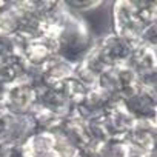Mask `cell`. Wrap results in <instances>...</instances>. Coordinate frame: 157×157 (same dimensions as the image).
Segmentation results:
<instances>
[{
  "mask_svg": "<svg viewBox=\"0 0 157 157\" xmlns=\"http://www.w3.org/2000/svg\"><path fill=\"white\" fill-rule=\"evenodd\" d=\"M94 40L96 37L85 20L68 10L57 39V56L78 65L93 48Z\"/></svg>",
  "mask_w": 157,
  "mask_h": 157,
  "instance_id": "1",
  "label": "cell"
},
{
  "mask_svg": "<svg viewBox=\"0 0 157 157\" xmlns=\"http://www.w3.org/2000/svg\"><path fill=\"white\" fill-rule=\"evenodd\" d=\"M5 109L17 116H28L37 105V88L19 80L8 86L5 93Z\"/></svg>",
  "mask_w": 157,
  "mask_h": 157,
  "instance_id": "2",
  "label": "cell"
},
{
  "mask_svg": "<svg viewBox=\"0 0 157 157\" xmlns=\"http://www.w3.org/2000/svg\"><path fill=\"white\" fill-rule=\"evenodd\" d=\"M97 43L109 66H119V65L128 63L131 51H132V45H129L126 40H123L113 31L103 36H99Z\"/></svg>",
  "mask_w": 157,
  "mask_h": 157,
  "instance_id": "3",
  "label": "cell"
},
{
  "mask_svg": "<svg viewBox=\"0 0 157 157\" xmlns=\"http://www.w3.org/2000/svg\"><path fill=\"white\" fill-rule=\"evenodd\" d=\"M103 116H105V120H106L109 139L111 137H126L129 134V131L132 129L134 123H136V119L125 108L122 99L116 100L109 106V109L106 113H103Z\"/></svg>",
  "mask_w": 157,
  "mask_h": 157,
  "instance_id": "4",
  "label": "cell"
},
{
  "mask_svg": "<svg viewBox=\"0 0 157 157\" xmlns=\"http://www.w3.org/2000/svg\"><path fill=\"white\" fill-rule=\"evenodd\" d=\"M56 54H57V42L46 37H37V39H31L25 45L20 56L23 57L28 66L42 68Z\"/></svg>",
  "mask_w": 157,
  "mask_h": 157,
  "instance_id": "5",
  "label": "cell"
},
{
  "mask_svg": "<svg viewBox=\"0 0 157 157\" xmlns=\"http://www.w3.org/2000/svg\"><path fill=\"white\" fill-rule=\"evenodd\" d=\"M125 139L129 143L131 152L152 154L157 148V126L143 122H136Z\"/></svg>",
  "mask_w": 157,
  "mask_h": 157,
  "instance_id": "6",
  "label": "cell"
},
{
  "mask_svg": "<svg viewBox=\"0 0 157 157\" xmlns=\"http://www.w3.org/2000/svg\"><path fill=\"white\" fill-rule=\"evenodd\" d=\"M26 10L22 2H6V6L0 11V39L13 37L20 31Z\"/></svg>",
  "mask_w": 157,
  "mask_h": 157,
  "instance_id": "7",
  "label": "cell"
},
{
  "mask_svg": "<svg viewBox=\"0 0 157 157\" xmlns=\"http://www.w3.org/2000/svg\"><path fill=\"white\" fill-rule=\"evenodd\" d=\"M74 69H75L74 63H71L56 54L40 68V72H42L45 85H57V83L66 80V78L72 77Z\"/></svg>",
  "mask_w": 157,
  "mask_h": 157,
  "instance_id": "8",
  "label": "cell"
},
{
  "mask_svg": "<svg viewBox=\"0 0 157 157\" xmlns=\"http://www.w3.org/2000/svg\"><path fill=\"white\" fill-rule=\"evenodd\" d=\"M54 143H56L54 132L36 131L22 143V151L25 157H49L52 155Z\"/></svg>",
  "mask_w": 157,
  "mask_h": 157,
  "instance_id": "9",
  "label": "cell"
},
{
  "mask_svg": "<svg viewBox=\"0 0 157 157\" xmlns=\"http://www.w3.org/2000/svg\"><path fill=\"white\" fill-rule=\"evenodd\" d=\"M139 77L157 69V51L149 49L140 43L132 46L129 60L126 63Z\"/></svg>",
  "mask_w": 157,
  "mask_h": 157,
  "instance_id": "10",
  "label": "cell"
},
{
  "mask_svg": "<svg viewBox=\"0 0 157 157\" xmlns=\"http://www.w3.org/2000/svg\"><path fill=\"white\" fill-rule=\"evenodd\" d=\"M29 117L36 126V131H49V132H54L60 122L63 120V117H60L59 114L46 109V108H42L39 105L34 106V109L29 113Z\"/></svg>",
  "mask_w": 157,
  "mask_h": 157,
  "instance_id": "11",
  "label": "cell"
},
{
  "mask_svg": "<svg viewBox=\"0 0 157 157\" xmlns=\"http://www.w3.org/2000/svg\"><path fill=\"white\" fill-rule=\"evenodd\" d=\"M131 148L125 137H111L100 145L102 157H129Z\"/></svg>",
  "mask_w": 157,
  "mask_h": 157,
  "instance_id": "12",
  "label": "cell"
},
{
  "mask_svg": "<svg viewBox=\"0 0 157 157\" xmlns=\"http://www.w3.org/2000/svg\"><path fill=\"white\" fill-rule=\"evenodd\" d=\"M57 86L62 91V94L66 97V100L74 106H77L82 102V99L85 97V94L88 91L80 82H77L74 77H69V78H66V80L57 83Z\"/></svg>",
  "mask_w": 157,
  "mask_h": 157,
  "instance_id": "13",
  "label": "cell"
},
{
  "mask_svg": "<svg viewBox=\"0 0 157 157\" xmlns=\"http://www.w3.org/2000/svg\"><path fill=\"white\" fill-rule=\"evenodd\" d=\"M72 77L75 78L77 82H80L86 90H93V88H97V78H99V74H96L93 69H90L86 65H83L82 62L75 65V69H74V74Z\"/></svg>",
  "mask_w": 157,
  "mask_h": 157,
  "instance_id": "14",
  "label": "cell"
},
{
  "mask_svg": "<svg viewBox=\"0 0 157 157\" xmlns=\"http://www.w3.org/2000/svg\"><path fill=\"white\" fill-rule=\"evenodd\" d=\"M54 136H56V143L52 151L54 157H80V148H77L68 139H65L57 132H54Z\"/></svg>",
  "mask_w": 157,
  "mask_h": 157,
  "instance_id": "15",
  "label": "cell"
},
{
  "mask_svg": "<svg viewBox=\"0 0 157 157\" xmlns=\"http://www.w3.org/2000/svg\"><path fill=\"white\" fill-rule=\"evenodd\" d=\"M132 3H134L137 19L142 20L145 25L157 20V0L155 2L145 0V2H132Z\"/></svg>",
  "mask_w": 157,
  "mask_h": 157,
  "instance_id": "16",
  "label": "cell"
},
{
  "mask_svg": "<svg viewBox=\"0 0 157 157\" xmlns=\"http://www.w3.org/2000/svg\"><path fill=\"white\" fill-rule=\"evenodd\" d=\"M139 43L146 46V48H149V49L157 51V20L145 25V28H143V31L140 34Z\"/></svg>",
  "mask_w": 157,
  "mask_h": 157,
  "instance_id": "17",
  "label": "cell"
},
{
  "mask_svg": "<svg viewBox=\"0 0 157 157\" xmlns=\"http://www.w3.org/2000/svg\"><path fill=\"white\" fill-rule=\"evenodd\" d=\"M63 3L71 13L77 16H80L83 13H94L97 8L103 5V2H94V0H90V2H63Z\"/></svg>",
  "mask_w": 157,
  "mask_h": 157,
  "instance_id": "18",
  "label": "cell"
},
{
  "mask_svg": "<svg viewBox=\"0 0 157 157\" xmlns=\"http://www.w3.org/2000/svg\"><path fill=\"white\" fill-rule=\"evenodd\" d=\"M139 86L145 93H148L149 96L157 99V69L139 77Z\"/></svg>",
  "mask_w": 157,
  "mask_h": 157,
  "instance_id": "19",
  "label": "cell"
},
{
  "mask_svg": "<svg viewBox=\"0 0 157 157\" xmlns=\"http://www.w3.org/2000/svg\"><path fill=\"white\" fill-rule=\"evenodd\" d=\"M5 6H6V2H2V0H0V11H2Z\"/></svg>",
  "mask_w": 157,
  "mask_h": 157,
  "instance_id": "20",
  "label": "cell"
},
{
  "mask_svg": "<svg viewBox=\"0 0 157 157\" xmlns=\"http://www.w3.org/2000/svg\"><path fill=\"white\" fill-rule=\"evenodd\" d=\"M152 157H157V152H155V154H152Z\"/></svg>",
  "mask_w": 157,
  "mask_h": 157,
  "instance_id": "21",
  "label": "cell"
}]
</instances>
